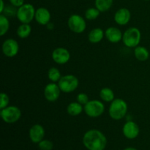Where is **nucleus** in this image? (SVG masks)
Returning a JSON list of instances; mask_svg holds the SVG:
<instances>
[{
  "mask_svg": "<svg viewBox=\"0 0 150 150\" xmlns=\"http://www.w3.org/2000/svg\"><path fill=\"white\" fill-rule=\"evenodd\" d=\"M83 144L89 150H104L107 144V139L102 132L92 129L83 135Z\"/></svg>",
  "mask_w": 150,
  "mask_h": 150,
  "instance_id": "obj_1",
  "label": "nucleus"
},
{
  "mask_svg": "<svg viewBox=\"0 0 150 150\" xmlns=\"http://www.w3.org/2000/svg\"><path fill=\"white\" fill-rule=\"evenodd\" d=\"M127 109L128 106L127 103L121 98H117L111 103L108 108V114L113 120H120L125 117Z\"/></svg>",
  "mask_w": 150,
  "mask_h": 150,
  "instance_id": "obj_2",
  "label": "nucleus"
},
{
  "mask_svg": "<svg viewBox=\"0 0 150 150\" xmlns=\"http://www.w3.org/2000/svg\"><path fill=\"white\" fill-rule=\"evenodd\" d=\"M142 39V34L138 28L130 27L123 34L122 41L128 48H136L139 45Z\"/></svg>",
  "mask_w": 150,
  "mask_h": 150,
  "instance_id": "obj_3",
  "label": "nucleus"
},
{
  "mask_svg": "<svg viewBox=\"0 0 150 150\" xmlns=\"http://www.w3.org/2000/svg\"><path fill=\"white\" fill-rule=\"evenodd\" d=\"M79 84V79L74 75H66L62 76L59 81L58 85L60 89L64 93H70L76 90Z\"/></svg>",
  "mask_w": 150,
  "mask_h": 150,
  "instance_id": "obj_4",
  "label": "nucleus"
},
{
  "mask_svg": "<svg viewBox=\"0 0 150 150\" xmlns=\"http://www.w3.org/2000/svg\"><path fill=\"white\" fill-rule=\"evenodd\" d=\"M0 115L4 122L7 124H13L20 120L21 117V111L17 106L10 105L1 109L0 111Z\"/></svg>",
  "mask_w": 150,
  "mask_h": 150,
  "instance_id": "obj_5",
  "label": "nucleus"
},
{
  "mask_svg": "<svg viewBox=\"0 0 150 150\" xmlns=\"http://www.w3.org/2000/svg\"><path fill=\"white\" fill-rule=\"evenodd\" d=\"M35 7L31 4H24L18 8L16 17L21 23H29L35 18Z\"/></svg>",
  "mask_w": 150,
  "mask_h": 150,
  "instance_id": "obj_6",
  "label": "nucleus"
},
{
  "mask_svg": "<svg viewBox=\"0 0 150 150\" xmlns=\"http://www.w3.org/2000/svg\"><path fill=\"white\" fill-rule=\"evenodd\" d=\"M83 111L88 117L97 118L103 114L105 111V105L101 101L98 100H89L83 107Z\"/></svg>",
  "mask_w": 150,
  "mask_h": 150,
  "instance_id": "obj_7",
  "label": "nucleus"
},
{
  "mask_svg": "<svg viewBox=\"0 0 150 150\" xmlns=\"http://www.w3.org/2000/svg\"><path fill=\"white\" fill-rule=\"evenodd\" d=\"M67 26L72 32L76 34H81L86 29V23L82 16L80 15L74 14L69 17L67 20Z\"/></svg>",
  "mask_w": 150,
  "mask_h": 150,
  "instance_id": "obj_8",
  "label": "nucleus"
},
{
  "mask_svg": "<svg viewBox=\"0 0 150 150\" xmlns=\"http://www.w3.org/2000/svg\"><path fill=\"white\" fill-rule=\"evenodd\" d=\"M2 52L6 57H14L18 53L19 45L18 42L14 39L9 38L4 41L2 44Z\"/></svg>",
  "mask_w": 150,
  "mask_h": 150,
  "instance_id": "obj_9",
  "label": "nucleus"
},
{
  "mask_svg": "<svg viewBox=\"0 0 150 150\" xmlns=\"http://www.w3.org/2000/svg\"><path fill=\"white\" fill-rule=\"evenodd\" d=\"M61 92L59 85L54 82H51L45 86L44 96L45 99L49 102H54L59 99Z\"/></svg>",
  "mask_w": 150,
  "mask_h": 150,
  "instance_id": "obj_10",
  "label": "nucleus"
},
{
  "mask_svg": "<svg viewBox=\"0 0 150 150\" xmlns=\"http://www.w3.org/2000/svg\"><path fill=\"white\" fill-rule=\"evenodd\" d=\"M52 59L58 64H64L70 59V53L66 48L59 47L52 52Z\"/></svg>",
  "mask_w": 150,
  "mask_h": 150,
  "instance_id": "obj_11",
  "label": "nucleus"
},
{
  "mask_svg": "<svg viewBox=\"0 0 150 150\" xmlns=\"http://www.w3.org/2000/svg\"><path fill=\"white\" fill-rule=\"evenodd\" d=\"M123 135L128 139H134L140 133V128L135 122L127 121L122 127Z\"/></svg>",
  "mask_w": 150,
  "mask_h": 150,
  "instance_id": "obj_12",
  "label": "nucleus"
},
{
  "mask_svg": "<svg viewBox=\"0 0 150 150\" xmlns=\"http://www.w3.org/2000/svg\"><path fill=\"white\" fill-rule=\"evenodd\" d=\"M29 138L35 144H39L45 136V129L39 124L34 125L29 130Z\"/></svg>",
  "mask_w": 150,
  "mask_h": 150,
  "instance_id": "obj_13",
  "label": "nucleus"
},
{
  "mask_svg": "<svg viewBox=\"0 0 150 150\" xmlns=\"http://www.w3.org/2000/svg\"><path fill=\"white\" fill-rule=\"evenodd\" d=\"M131 18V14L128 9L120 8L117 10L114 15V21L120 26H125L129 23Z\"/></svg>",
  "mask_w": 150,
  "mask_h": 150,
  "instance_id": "obj_14",
  "label": "nucleus"
},
{
  "mask_svg": "<svg viewBox=\"0 0 150 150\" xmlns=\"http://www.w3.org/2000/svg\"><path fill=\"white\" fill-rule=\"evenodd\" d=\"M35 19L40 25L46 26L51 21V13L45 7H39L35 12Z\"/></svg>",
  "mask_w": 150,
  "mask_h": 150,
  "instance_id": "obj_15",
  "label": "nucleus"
},
{
  "mask_svg": "<svg viewBox=\"0 0 150 150\" xmlns=\"http://www.w3.org/2000/svg\"><path fill=\"white\" fill-rule=\"evenodd\" d=\"M105 35L106 39L112 43H117L122 40L123 34L120 29L117 27H108L105 30Z\"/></svg>",
  "mask_w": 150,
  "mask_h": 150,
  "instance_id": "obj_16",
  "label": "nucleus"
},
{
  "mask_svg": "<svg viewBox=\"0 0 150 150\" xmlns=\"http://www.w3.org/2000/svg\"><path fill=\"white\" fill-rule=\"evenodd\" d=\"M105 32L100 28H95L89 32L88 35L89 41L92 43H98L103 39Z\"/></svg>",
  "mask_w": 150,
  "mask_h": 150,
  "instance_id": "obj_17",
  "label": "nucleus"
},
{
  "mask_svg": "<svg viewBox=\"0 0 150 150\" xmlns=\"http://www.w3.org/2000/svg\"><path fill=\"white\" fill-rule=\"evenodd\" d=\"M83 111V105L78 102H72L67 105V114L72 117H76V116L80 115Z\"/></svg>",
  "mask_w": 150,
  "mask_h": 150,
  "instance_id": "obj_18",
  "label": "nucleus"
},
{
  "mask_svg": "<svg viewBox=\"0 0 150 150\" xmlns=\"http://www.w3.org/2000/svg\"><path fill=\"white\" fill-rule=\"evenodd\" d=\"M134 54L135 57L141 62L146 61L149 57V52L147 48L144 46H139V45L135 48Z\"/></svg>",
  "mask_w": 150,
  "mask_h": 150,
  "instance_id": "obj_19",
  "label": "nucleus"
},
{
  "mask_svg": "<svg viewBox=\"0 0 150 150\" xmlns=\"http://www.w3.org/2000/svg\"><path fill=\"white\" fill-rule=\"evenodd\" d=\"M32 32V27L29 23H21L17 29V35L21 39L28 38Z\"/></svg>",
  "mask_w": 150,
  "mask_h": 150,
  "instance_id": "obj_20",
  "label": "nucleus"
},
{
  "mask_svg": "<svg viewBox=\"0 0 150 150\" xmlns=\"http://www.w3.org/2000/svg\"><path fill=\"white\" fill-rule=\"evenodd\" d=\"M100 97L101 100L107 103H111L114 100V93L110 88H103L100 92Z\"/></svg>",
  "mask_w": 150,
  "mask_h": 150,
  "instance_id": "obj_21",
  "label": "nucleus"
},
{
  "mask_svg": "<svg viewBox=\"0 0 150 150\" xmlns=\"http://www.w3.org/2000/svg\"><path fill=\"white\" fill-rule=\"evenodd\" d=\"M113 4V0H95V7L100 12H106L109 10Z\"/></svg>",
  "mask_w": 150,
  "mask_h": 150,
  "instance_id": "obj_22",
  "label": "nucleus"
},
{
  "mask_svg": "<svg viewBox=\"0 0 150 150\" xmlns=\"http://www.w3.org/2000/svg\"><path fill=\"white\" fill-rule=\"evenodd\" d=\"M10 28V22L8 18L4 14H0V35L4 36Z\"/></svg>",
  "mask_w": 150,
  "mask_h": 150,
  "instance_id": "obj_23",
  "label": "nucleus"
},
{
  "mask_svg": "<svg viewBox=\"0 0 150 150\" xmlns=\"http://www.w3.org/2000/svg\"><path fill=\"white\" fill-rule=\"evenodd\" d=\"M48 78L51 82L57 83L62 78L61 73L57 67H51L48 71Z\"/></svg>",
  "mask_w": 150,
  "mask_h": 150,
  "instance_id": "obj_24",
  "label": "nucleus"
},
{
  "mask_svg": "<svg viewBox=\"0 0 150 150\" xmlns=\"http://www.w3.org/2000/svg\"><path fill=\"white\" fill-rule=\"evenodd\" d=\"M100 12L98 8L91 7V8L87 9L85 12V18L90 21L95 20L100 16Z\"/></svg>",
  "mask_w": 150,
  "mask_h": 150,
  "instance_id": "obj_25",
  "label": "nucleus"
},
{
  "mask_svg": "<svg viewBox=\"0 0 150 150\" xmlns=\"http://www.w3.org/2000/svg\"><path fill=\"white\" fill-rule=\"evenodd\" d=\"M38 146L40 150H52L54 144L50 140H42L38 144Z\"/></svg>",
  "mask_w": 150,
  "mask_h": 150,
  "instance_id": "obj_26",
  "label": "nucleus"
},
{
  "mask_svg": "<svg viewBox=\"0 0 150 150\" xmlns=\"http://www.w3.org/2000/svg\"><path fill=\"white\" fill-rule=\"evenodd\" d=\"M9 103H10V98L8 95L4 92H1L0 94V109L1 110L8 106Z\"/></svg>",
  "mask_w": 150,
  "mask_h": 150,
  "instance_id": "obj_27",
  "label": "nucleus"
},
{
  "mask_svg": "<svg viewBox=\"0 0 150 150\" xmlns=\"http://www.w3.org/2000/svg\"><path fill=\"white\" fill-rule=\"evenodd\" d=\"M17 10H16V7H14V6H7V7H5L1 14H4L7 17H12V16L17 15Z\"/></svg>",
  "mask_w": 150,
  "mask_h": 150,
  "instance_id": "obj_28",
  "label": "nucleus"
},
{
  "mask_svg": "<svg viewBox=\"0 0 150 150\" xmlns=\"http://www.w3.org/2000/svg\"><path fill=\"white\" fill-rule=\"evenodd\" d=\"M77 102L81 104L82 105H85L89 101V96L86 93H79L77 95Z\"/></svg>",
  "mask_w": 150,
  "mask_h": 150,
  "instance_id": "obj_29",
  "label": "nucleus"
},
{
  "mask_svg": "<svg viewBox=\"0 0 150 150\" xmlns=\"http://www.w3.org/2000/svg\"><path fill=\"white\" fill-rule=\"evenodd\" d=\"M10 4L16 7H20L24 4V0H10Z\"/></svg>",
  "mask_w": 150,
  "mask_h": 150,
  "instance_id": "obj_30",
  "label": "nucleus"
},
{
  "mask_svg": "<svg viewBox=\"0 0 150 150\" xmlns=\"http://www.w3.org/2000/svg\"><path fill=\"white\" fill-rule=\"evenodd\" d=\"M4 8H5V6H4V3L3 0H0V13H2L4 11Z\"/></svg>",
  "mask_w": 150,
  "mask_h": 150,
  "instance_id": "obj_31",
  "label": "nucleus"
},
{
  "mask_svg": "<svg viewBox=\"0 0 150 150\" xmlns=\"http://www.w3.org/2000/svg\"><path fill=\"white\" fill-rule=\"evenodd\" d=\"M124 150H137L136 148H133V147H127L126 149H125Z\"/></svg>",
  "mask_w": 150,
  "mask_h": 150,
  "instance_id": "obj_32",
  "label": "nucleus"
},
{
  "mask_svg": "<svg viewBox=\"0 0 150 150\" xmlns=\"http://www.w3.org/2000/svg\"><path fill=\"white\" fill-rule=\"evenodd\" d=\"M144 1H149V0H144Z\"/></svg>",
  "mask_w": 150,
  "mask_h": 150,
  "instance_id": "obj_33",
  "label": "nucleus"
}]
</instances>
